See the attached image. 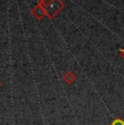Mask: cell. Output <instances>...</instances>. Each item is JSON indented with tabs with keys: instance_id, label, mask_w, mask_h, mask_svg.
I'll return each mask as SVG.
<instances>
[{
	"instance_id": "6da1fadb",
	"label": "cell",
	"mask_w": 124,
	"mask_h": 125,
	"mask_svg": "<svg viewBox=\"0 0 124 125\" xmlns=\"http://www.w3.org/2000/svg\"><path fill=\"white\" fill-rule=\"evenodd\" d=\"M38 3L44 7L47 16H48L50 20H52L56 15H58L59 12L61 10H63L64 7H65V3L63 1H61V0H49V1L41 0Z\"/></svg>"
},
{
	"instance_id": "7a4b0ae2",
	"label": "cell",
	"mask_w": 124,
	"mask_h": 125,
	"mask_svg": "<svg viewBox=\"0 0 124 125\" xmlns=\"http://www.w3.org/2000/svg\"><path fill=\"white\" fill-rule=\"evenodd\" d=\"M31 13H32V15L34 16L36 20H41L44 16H46L47 14H46V11H45V9H44V7L41 6V4H39V3H37L36 6L34 7V8H32V10H31Z\"/></svg>"
},
{
	"instance_id": "3957f363",
	"label": "cell",
	"mask_w": 124,
	"mask_h": 125,
	"mask_svg": "<svg viewBox=\"0 0 124 125\" xmlns=\"http://www.w3.org/2000/svg\"><path fill=\"white\" fill-rule=\"evenodd\" d=\"M62 78H63V81L65 82L66 84H73L76 80V75L74 73H73L72 71H66L65 73L63 74V76H62Z\"/></svg>"
},
{
	"instance_id": "277c9868",
	"label": "cell",
	"mask_w": 124,
	"mask_h": 125,
	"mask_svg": "<svg viewBox=\"0 0 124 125\" xmlns=\"http://www.w3.org/2000/svg\"><path fill=\"white\" fill-rule=\"evenodd\" d=\"M110 125H124V121L121 117H116L115 120H113V121L111 122Z\"/></svg>"
},
{
	"instance_id": "5b68a950",
	"label": "cell",
	"mask_w": 124,
	"mask_h": 125,
	"mask_svg": "<svg viewBox=\"0 0 124 125\" xmlns=\"http://www.w3.org/2000/svg\"><path fill=\"white\" fill-rule=\"evenodd\" d=\"M119 51H120V57L124 60V48H120V50H119Z\"/></svg>"
},
{
	"instance_id": "8992f818",
	"label": "cell",
	"mask_w": 124,
	"mask_h": 125,
	"mask_svg": "<svg viewBox=\"0 0 124 125\" xmlns=\"http://www.w3.org/2000/svg\"><path fill=\"white\" fill-rule=\"evenodd\" d=\"M0 86H1V81H0Z\"/></svg>"
}]
</instances>
